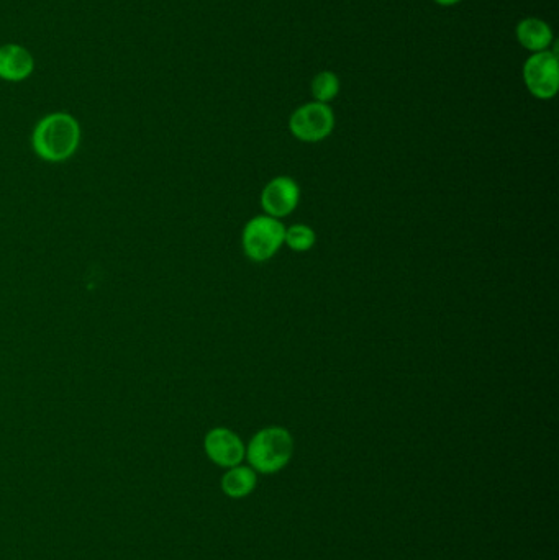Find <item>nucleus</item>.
Segmentation results:
<instances>
[{
	"instance_id": "13",
	"label": "nucleus",
	"mask_w": 559,
	"mask_h": 560,
	"mask_svg": "<svg viewBox=\"0 0 559 560\" xmlns=\"http://www.w3.org/2000/svg\"><path fill=\"white\" fill-rule=\"evenodd\" d=\"M433 2L441 7H451V5L460 4L461 0H433Z\"/></svg>"
},
{
	"instance_id": "11",
	"label": "nucleus",
	"mask_w": 559,
	"mask_h": 560,
	"mask_svg": "<svg viewBox=\"0 0 559 560\" xmlns=\"http://www.w3.org/2000/svg\"><path fill=\"white\" fill-rule=\"evenodd\" d=\"M310 91L314 95L315 102H322L328 104L337 97L340 92V79L337 74L332 71H322L312 79L310 84Z\"/></svg>"
},
{
	"instance_id": "8",
	"label": "nucleus",
	"mask_w": 559,
	"mask_h": 560,
	"mask_svg": "<svg viewBox=\"0 0 559 560\" xmlns=\"http://www.w3.org/2000/svg\"><path fill=\"white\" fill-rule=\"evenodd\" d=\"M35 73L32 51L19 43L0 46V79L12 84L27 81Z\"/></svg>"
},
{
	"instance_id": "7",
	"label": "nucleus",
	"mask_w": 559,
	"mask_h": 560,
	"mask_svg": "<svg viewBox=\"0 0 559 560\" xmlns=\"http://www.w3.org/2000/svg\"><path fill=\"white\" fill-rule=\"evenodd\" d=\"M205 452L210 461L220 467L240 466L246 456V448L240 436L228 428H214L205 436Z\"/></svg>"
},
{
	"instance_id": "10",
	"label": "nucleus",
	"mask_w": 559,
	"mask_h": 560,
	"mask_svg": "<svg viewBox=\"0 0 559 560\" xmlns=\"http://www.w3.org/2000/svg\"><path fill=\"white\" fill-rule=\"evenodd\" d=\"M256 487V472L251 467H230L223 475L222 490L230 498H245Z\"/></svg>"
},
{
	"instance_id": "1",
	"label": "nucleus",
	"mask_w": 559,
	"mask_h": 560,
	"mask_svg": "<svg viewBox=\"0 0 559 560\" xmlns=\"http://www.w3.org/2000/svg\"><path fill=\"white\" fill-rule=\"evenodd\" d=\"M81 145V125L68 112L48 113L35 125L33 151L48 163L68 161Z\"/></svg>"
},
{
	"instance_id": "12",
	"label": "nucleus",
	"mask_w": 559,
	"mask_h": 560,
	"mask_svg": "<svg viewBox=\"0 0 559 560\" xmlns=\"http://www.w3.org/2000/svg\"><path fill=\"white\" fill-rule=\"evenodd\" d=\"M315 243H317V233L309 225L297 223V225L286 228L284 244H287V248L292 249V251L305 253V251L314 248Z\"/></svg>"
},
{
	"instance_id": "2",
	"label": "nucleus",
	"mask_w": 559,
	"mask_h": 560,
	"mask_svg": "<svg viewBox=\"0 0 559 560\" xmlns=\"http://www.w3.org/2000/svg\"><path fill=\"white\" fill-rule=\"evenodd\" d=\"M294 438L282 426H269L251 438L246 448V459L251 469L260 474H276L291 461Z\"/></svg>"
},
{
	"instance_id": "6",
	"label": "nucleus",
	"mask_w": 559,
	"mask_h": 560,
	"mask_svg": "<svg viewBox=\"0 0 559 560\" xmlns=\"http://www.w3.org/2000/svg\"><path fill=\"white\" fill-rule=\"evenodd\" d=\"M299 202V184L289 176L274 177L261 192V207L264 213L278 220L289 217Z\"/></svg>"
},
{
	"instance_id": "4",
	"label": "nucleus",
	"mask_w": 559,
	"mask_h": 560,
	"mask_svg": "<svg viewBox=\"0 0 559 560\" xmlns=\"http://www.w3.org/2000/svg\"><path fill=\"white\" fill-rule=\"evenodd\" d=\"M335 128V113L332 107L322 102H309L292 113L289 130L296 140L304 143H319L327 140Z\"/></svg>"
},
{
	"instance_id": "3",
	"label": "nucleus",
	"mask_w": 559,
	"mask_h": 560,
	"mask_svg": "<svg viewBox=\"0 0 559 560\" xmlns=\"http://www.w3.org/2000/svg\"><path fill=\"white\" fill-rule=\"evenodd\" d=\"M286 226L278 218L258 215L246 223L241 233V244L246 256L255 262L274 258L284 244Z\"/></svg>"
},
{
	"instance_id": "9",
	"label": "nucleus",
	"mask_w": 559,
	"mask_h": 560,
	"mask_svg": "<svg viewBox=\"0 0 559 560\" xmlns=\"http://www.w3.org/2000/svg\"><path fill=\"white\" fill-rule=\"evenodd\" d=\"M515 37L520 46L530 53H540V51L550 50L553 43V30L545 20L528 17L515 28Z\"/></svg>"
},
{
	"instance_id": "5",
	"label": "nucleus",
	"mask_w": 559,
	"mask_h": 560,
	"mask_svg": "<svg viewBox=\"0 0 559 560\" xmlns=\"http://www.w3.org/2000/svg\"><path fill=\"white\" fill-rule=\"evenodd\" d=\"M523 81L533 97L553 99L559 89V59L556 51H540L528 56L523 64Z\"/></svg>"
}]
</instances>
